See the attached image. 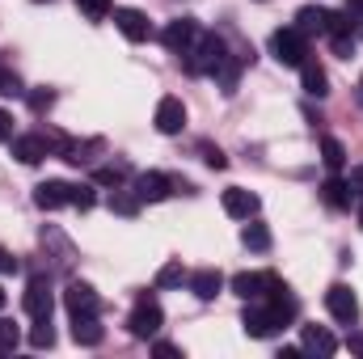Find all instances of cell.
I'll list each match as a JSON object with an SVG mask.
<instances>
[{
    "instance_id": "obj_28",
    "label": "cell",
    "mask_w": 363,
    "mask_h": 359,
    "mask_svg": "<svg viewBox=\"0 0 363 359\" xmlns=\"http://www.w3.org/2000/svg\"><path fill=\"white\" fill-rule=\"evenodd\" d=\"M17 347H21V330L9 317H0V355H13Z\"/></svg>"
},
{
    "instance_id": "obj_18",
    "label": "cell",
    "mask_w": 363,
    "mask_h": 359,
    "mask_svg": "<svg viewBox=\"0 0 363 359\" xmlns=\"http://www.w3.org/2000/svg\"><path fill=\"white\" fill-rule=\"evenodd\" d=\"M296 30H300V34H330V9L304 4V9L296 13Z\"/></svg>"
},
{
    "instance_id": "obj_25",
    "label": "cell",
    "mask_w": 363,
    "mask_h": 359,
    "mask_svg": "<svg viewBox=\"0 0 363 359\" xmlns=\"http://www.w3.org/2000/svg\"><path fill=\"white\" fill-rule=\"evenodd\" d=\"M241 241H245V250L267 254V250H271V228H267V224H245V228H241Z\"/></svg>"
},
{
    "instance_id": "obj_24",
    "label": "cell",
    "mask_w": 363,
    "mask_h": 359,
    "mask_svg": "<svg viewBox=\"0 0 363 359\" xmlns=\"http://www.w3.org/2000/svg\"><path fill=\"white\" fill-rule=\"evenodd\" d=\"M127 178H131V165H127V161H114V165L93 170V182H97V186H123Z\"/></svg>"
},
{
    "instance_id": "obj_45",
    "label": "cell",
    "mask_w": 363,
    "mask_h": 359,
    "mask_svg": "<svg viewBox=\"0 0 363 359\" xmlns=\"http://www.w3.org/2000/svg\"><path fill=\"white\" fill-rule=\"evenodd\" d=\"M34 4H43V0H34ZM47 4H51V0H47Z\"/></svg>"
},
{
    "instance_id": "obj_7",
    "label": "cell",
    "mask_w": 363,
    "mask_h": 359,
    "mask_svg": "<svg viewBox=\"0 0 363 359\" xmlns=\"http://www.w3.org/2000/svg\"><path fill=\"white\" fill-rule=\"evenodd\" d=\"M325 309H330V317L338 326H355L359 321V296H355V287L351 283H334L325 292Z\"/></svg>"
},
{
    "instance_id": "obj_32",
    "label": "cell",
    "mask_w": 363,
    "mask_h": 359,
    "mask_svg": "<svg viewBox=\"0 0 363 359\" xmlns=\"http://www.w3.org/2000/svg\"><path fill=\"white\" fill-rule=\"evenodd\" d=\"M93 203H97V194H93V186H89V182H72V207L89 211Z\"/></svg>"
},
{
    "instance_id": "obj_4",
    "label": "cell",
    "mask_w": 363,
    "mask_h": 359,
    "mask_svg": "<svg viewBox=\"0 0 363 359\" xmlns=\"http://www.w3.org/2000/svg\"><path fill=\"white\" fill-rule=\"evenodd\" d=\"M241 326H245V334H250V338H271V334H279V330H283L279 313H274L267 300H245Z\"/></svg>"
},
{
    "instance_id": "obj_37",
    "label": "cell",
    "mask_w": 363,
    "mask_h": 359,
    "mask_svg": "<svg viewBox=\"0 0 363 359\" xmlns=\"http://www.w3.org/2000/svg\"><path fill=\"white\" fill-rule=\"evenodd\" d=\"M152 351H157L161 359H178V355H182V347H174V343H157Z\"/></svg>"
},
{
    "instance_id": "obj_35",
    "label": "cell",
    "mask_w": 363,
    "mask_h": 359,
    "mask_svg": "<svg viewBox=\"0 0 363 359\" xmlns=\"http://www.w3.org/2000/svg\"><path fill=\"white\" fill-rule=\"evenodd\" d=\"M51 101H55V93H51V89H34V93H30V106H34V110H47Z\"/></svg>"
},
{
    "instance_id": "obj_5",
    "label": "cell",
    "mask_w": 363,
    "mask_h": 359,
    "mask_svg": "<svg viewBox=\"0 0 363 359\" xmlns=\"http://www.w3.org/2000/svg\"><path fill=\"white\" fill-rule=\"evenodd\" d=\"M279 283H283V279H279L274 270H241V275H233L228 287H233L241 300H267Z\"/></svg>"
},
{
    "instance_id": "obj_34",
    "label": "cell",
    "mask_w": 363,
    "mask_h": 359,
    "mask_svg": "<svg viewBox=\"0 0 363 359\" xmlns=\"http://www.w3.org/2000/svg\"><path fill=\"white\" fill-rule=\"evenodd\" d=\"M203 157H207V165H211V170H224V165H228V157H224L220 148H211V144H203Z\"/></svg>"
},
{
    "instance_id": "obj_12",
    "label": "cell",
    "mask_w": 363,
    "mask_h": 359,
    "mask_svg": "<svg viewBox=\"0 0 363 359\" xmlns=\"http://www.w3.org/2000/svg\"><path fill=\"white\" fill-rule=\"evenodd\" d=\"M135 194L144 199V203H161V199H169L174 194V178H165V174H157V170H148V174H135Z\"/></svg>"
},
{
    "instance_id": "obj_22",
    "label": "cell",
    "mask_w": 363,
    "mask_h": 359,
    "mask_svg": "<svg viewBox=\"0 0 363 359\" xmlns=\"http://www.w3.org/2000/svg\"><path fill=\"white\" fill-rule=\"evenodd\" d=\"M72 338H77L81 347H97V343L106 338V330L97 326V317H72Z\"/></svg>"
},
{
    "instance_id": "obj_40",
    "label": "cell",
    "mask_w": 363,
    "mask_h": 359,
    "mask_svg": "<svg viewBox=\"0 0 363 359\" xmlns=\"http://www.w3.org/2000/svg\"><path fill=\"white\" fill-rule=\"evenodd\" d=\"M347 17L351 21H363V0H347Z\"/></svg>"
},
{
    "instance_id": "obj_3",
    "label": "cell",
    "mask_w": 363,
    "mask_h": 359,
    "mask_svg": "<svg viewBox=\"0 0 363 359\" xmlns=\"http://www.w3.org/2000/svg\"><path fill=\"white\" fill-rule=\"evenodd\" d=\"M271 55L283 64V68H300V64L308 60L304 34H300L296 26H287V30H274V34H271Z\"/></svg>"
},
{
    "instance_id": "obj_20",
    "label": "cell",
    "mask_w": 363,
    "mask_h": 359,
    "mask_svg": "<svg viewBox=\"0 0 363 359\" xmlns=\"http://www.w3.org/2000/svg\"><path fill=\"white\" fill-rule=\"evenodd\" d=\"M300 77H304V93L308 97H325L330 93V77H325V68L317 60H304L300 64Z\"/></svg>"
},
{
    "instance_id": "obj_41",
    "label": "cell",
    "mask_w": 363,
    "mask_h": 359,
    "mask_svg": "<svg viewBox=\"0 0 363 359\" xmlns=\"http://www.w3.org/2000/svg\"><path fill=\"white\" fill-rule=\"evenodd\" d=\"M351 186H355V190H363V165H355V170H351Z\"/></svg>"
},
{
    "instance_id": "obj_23",
    "label": "cell",
    "mask_w": 363,
    "mask_h": 359,
    "mask_svg": "<svg viewBox=\"0 0 363 359\" xmlns=\"http://www.w3.org/2000/svg\"><path fill=\"white\" fill-rule=\"evenodd\" d=\"M321 199H325L330 207H338V211H347V207H351V182H342V178H330L325 186H321Z\"/></svg>"
},
{
    "instance_id": "obj_6",
    "label": "cell",
    "mask_w": 363,
    "mask_h": 359,
    "mask_svg": "<svg viewBox=\"0 0 363 359\" xmlns=\"http://www.w3.org/2000/svg\"><path fill=\"white\" fill-rule=\"evenodd\" d=\"M9 144H13V157H17L21 165H38V161H47V157H51V148H64V140H51V136H43V131L13 136Z\"/></svg>"
},
{
    "instance_id": "obj_1",
    "label": "cell",
    "mask_w": 363,
    "mask_h": 359,
    "mask_svg": "<svg viewBox=\"0 0 363 359\" xmlns=\"http://www.w3.org/2000/svg\"><path fill=\"white\" fill-rule=\"evenodd\" d=\"M182 60H186V72H194V77H216V68L228 60V43H224L220 34H199V43H194Z\"/></svg>"
},
{
    "instance_id": "obj_31",
    "label": "cell",
    "mask_w": 363,
    "mask_h": 359,
    "mask_svg": "<svg viewBox=\"0 0 363 359\" xmlns=\"http://www.w3.org/2000/svg\"><path fill=\"white\" fill-rule=\"evenodd\" d=\"M190 275L182 270V263H165L161 267V275H157V287H178V283H186Z\"/></svg>"
},
{
    "instance_id": "obj_9",
    "label": "cell",
    "mask_w": 363,
    "mask_h": 359,
    "mask_svg": "<svg viewBox=\"0 0 363 359\" xmlns=\"http://www.w3.org/2000/svg\"><path fill=\"white\" fill-rule=\"evenodd\" d=\"M64 304H68L72 317H97V313H101V296L93 292L89 283H81V279H72V283L64 287Z\"/></svg>"
},
{
    "instance_id": "obj_14",
    "label": "cell",
    "mask_w": 363,
    "mask_h": 359,
    "mask_svg": "<svg viewBox=\"0 0 363 359\" xmlns=\"http://www.w3.org/2000/svg\"><path fill=\"white\" fill-rule=\"evenodd\" d=\"M182 127H186V106H182V97H161V101H157V131H161V136H178Z\"/></svg>"
},
{
    "instance_id": "obj_44",
    "label": "cell",
    "mask_w": 363,
    "mask_h": 359,
    "mask_svg": "<svg viewBox=\"0 0 363 359\" xmlns=\"http://www.w3.org/2000/svg\"><path fill=\"white\" fill-rule=\"evenodd\" d=\"M359 228H363V207H359Z\"/></svg>"
},
{
    "instance_id": "obj_43",
    "label": "cell",
    "mask_w": 363,
    "mask_h": 359,
    "mask_svg": "<svg viewBox=\"0 0 363 359\" xmlns=\"http://www.w3.org/2000/svg\"><path fill=\"white\" fill-rule=\"evenodd\" d=\"M359 101H363V77H359Z\"/></svg>"
},
{
    "instance_id": "obj_13",
    "label": "cell",
    "mask_w": 363,
    "mask_h": 359,
    "mask_svg": "<svg viewBox=\"0 0 363 359\" xmlns=\"http://www.w3.org/2000/svg\"><path fill=\"white\" fill-rule=\"evenodd\" d=\"M220 203H224V211H228L233 220H250V216H258V207H262L258 194H254V190H241V186H228Z\"/></svg>"
},
{
    "instance_id": "obj_2",
    "label": "cell",
    "mask_w": 363,
    "mask_h": 359,
    "mask_svg": "<svg viewBox=\"0 0 363 359\" xmlns=\"http://www.w3.org/2000/svg\"><path fill=\"white\" fill-rule=\"evenodd\" d=\"M165 326V313H161V300L157 296H140L135 300V309H131V317H127V330L135 334V338H157V330Z\"/></svg>"
},
{
    "instance_id": "obj_29",
    "label": "cell",
    "mask_w": 363,
    "mask_h": 359,
    "mask_svg": "<svg viewBox=\"0 0 363 359\" xmlns=\"http://www.w3.org/2000/svg\"><path fill=\"white\" fill-rule=\"evenodd\" d=\"M30 347H34V351L55 347V330H51V321H34V330H30Z\"/></svg>"
},
{
    "instance_id": "obj_17",
    "label": "cell",
    "mask_w": 363,
    "mask_h": 359,
    "mask_svg": "<svg viewBox=\"0 0 363 359\" xmlns=\"http://www.w3.org/2000/svg\"><path fill=\"white\" fill-rule=\"evenodd\" d=\"M101 148H106L101 140H64V148H60V157H64L68 165H93Z\"/></svg>"
},
{
    "instance_id": "obj_26",
    "label": "cell",
    "mask_w": 363,
    "mask_h": 359,
    "mask_svg": "<svg viewBox=\"0 0 363 359\" xmlns=\"http://www.w3.org/2000/svg\"><path fill=\"white\" fill-rule=\"evenodd\" d=\"M321 161H325V170H334V174H338V170L347 165V148H342L334 136H325V140H321Z\"/></svg>"
},
{
    "instance_id": "obj_36",
    "label": "cell",
    "mask_w": 363,
    "mask_h": 359,
    "mask_svg": "<svg viewBox=\"0 0 363 359\" xmlns=\"http://www.w3.org/2000/svg\"><path fill=\"white\" fill-rule=\"evenodd\" d=\"M9 140H13V114L0 110V144H9Z\"/></svg>"
},
{
    "instance_id": "obj_30",
    "label": "cell",
    "mask_w": 363,
    "mask_h": 359,
    "mask_svg": "<svg viewBox=\"0 0 363 359\" xmlns=\"http://www.w3.org/2000/svg\"><path fill=\"white\" fill-rule=\"evenodd\" d=\"M77 9H81L89 21H106V17L114 13V4H110V0H77Z\"/></svg>"
},
{
    "instance_id": "obj_39",
    "label": "cell",
    "mask_w": 363,
    "mask_h": 359,
    "mask_svg": "<svg viewBox=\"0 0 363 359\" xmlns=\"http://www.w3.org/2000/svg\"><path fill=\"white\" fill-rule=\"evenodd\" d=\"M13 270H17V258L9 250H0V275H13Z\"/></svg>"
},
{
    "instance_id": "obj_15",
    "label": "cell",
    "mask_w": 363,
    "mask_h": 359,
    "mask_svg": "<svg viewBox=\"0 0 363 359\" xmlns=\"http://www.w3.org/2000/svg\"><path fill=\"white\" fill-rule=\"evenodd\" d=\"M110 17H114V26L123 30V38H131V43H144V38H148V17H144L140 9H114Z\"/></svg>"
},
{
    "instance_id": "obj_11",
    "label": "cell",
    "mask_w": 363,
    "mask_h": 359,
    "mask_svg": "<svg viewBox=\"0 0 363 359\" xmlns=\"http://www.w3.org/2000/svg\"><path fill=\"white\" fill-rule=\"evenodd\" d=\"M199 34H203V30H199V21H194V17H178V21H169V26H165V34H161V38H165V47H169L174 55H186V51L199 43Z\"/></svg>"
},
{
    "instance_id": "obj_33",
    "label": "cell",
    "mask_w": 363,
    "mask_h": 359,
    "mask_svg": "<svg viewBox=\"0 0 363 359\" xmlns=\"http://www.w3.org/2000/svg\"><path fill=\"white\" fill-rule=\"evenodd\" d=\"M0 93L4 97H21V81H17V72H9V68H0Z\"/></svg>"
},
{
    "instance_id": "obj_10",
    "label": "cell",
    "mask_w": 363,
    "mask_h": 359,
    "mask_svg": "<svg viewBox=\"0 0 363 359\" xmlns=\"http://www.w3.org/2000/svg\"><path fill=\"white\" fill-rule=\"evenodd\" d=\"M34 203L43 211H60V207H72V182H60V178H47L34 186Z\"/></svg>"
},
{
    "instance_id": "obj_19",
    "label": "cell",
    "mask_w": 363,
    "mask_h": 359,
    "mask_svg": "<svg viewBox=\"0 0 363 359\" xmlns=\"http://www.w3.org/2000/svg\"><path fill=\"white\" fill-rule=\"evenodd\" d=\"M186 283H190V292H194L199 300H216V296H220V287H224V275L207 267V270H194Z\"/></svg>"
},
{
    "instance_id": "obj_27",
    "label": "cell",
    "mask_w": 363,
    "mask_h": 359,
    "mask_svg": "<svg viewBox=\"0 0 363 359\" xmlns=\"http://www.w3.org/2000/svg\"><path fill=\"white\" fill-rule=\"evenodd\" d=\"M216 77H220V89L233 97V93H237V77H241V60H233V55H228V60L216 68Z\"/></svg>"
},
{
    "instance_id": "obj_21",
    "label": "cell",
    "mask_w": 363,
    "mask_h": 359,
    "mask_svg": "<svg viewBox=\"0 0 363 359\" xmlns=\"http://www.w3.org/2000/svg\"><path fill=\"white\" fill-rule=\"evenodd\" d=\"M106 203H110V211H114V216H140V207H144V199L135 194V186H131V190H123V186H114Z\"/></svg>"
},
{
    "instance_id": "obj_8",
    "label": "cell",
    "mask_w": 363,
    "mask_h": 359,
    "mask_svg": "<svg viewBox=\"0 0 363 359\" xmlns=\"http://www.w3.org/2000/svg\"><path fill=\"white\" fill-rule=\"evenodd\" d=\"M21 304H26V313H30L34 321H51V309H55L51 283H47L43 275H34V279L26 283V296H21Z\"/></svg>"
},
{
    "instance_id": "obj_16",
    "label": "cell",
    "mask_w": 363,
    "mask_h": 359,
    "mask_svg": "<svg viewBox=\"0 0 363 359\" xmlns=\"http://www.w3.org/2000/svg\"><path fill=\"white\" fill-rule=\"evenodd\" d=\"M300 347L313 351V355H334V351H338V338H334L325 326H304V330H300Z\"/></svg>"
},
{
    "instance_id": "obj_38",
    "label": "cell",
    "mask_w": 363,
    "mask_h": 359,
    "mask_svg": "<svg viewBox=\"0 0 363 359\" xmlns=\"http://www.w3.org/2000/svg\"><path fill=\"white\" fill-rule=\"evenodd\" d=\"M347 347H351V355H359V359H363V330H351Z\"/></svg>"
},
{
    "instance_id": "obj_42",
    "label": "cell",
    "mask_w": 363,
    "mask_h": 359,
    "mask_svg": "<svg viewBox=\"0 0 363 359\" xmlns=\"http://www.w3.org/2000/svg\"><path fill=\"white\" fill-rule=\"evenodd\" d=\"M4 300H9V296H4V287H0V309H4Z\"/></svg>"
}]
</instances>
